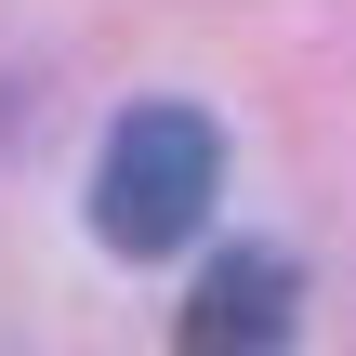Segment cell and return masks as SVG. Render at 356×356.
Here are the masks:
<instances>
[{"mask_svg":"<svg viewBox=\"0 0 356 356\" xmlns=\"http://www.w3.org/2000/svg\"><path fill=\"white\" fill-rule=\"evenodd\" d=\"M211 198H225V132H211V106H132V119L106 132V159H92V238H106L119 264L185 251V238L211 225Z\"/></svg>","mask_w":356,"mask_h":356,"instance_id":"1","label":"cell"},{"mask_svg":"<svg viewBox=\"0 0 356 356\" xmlns=\"http://www.w3.org/2000/svg\"><path fill=\"white\" fill-rule=\"evenodd\" d=\"M291 304H304L291 251H225V264L185 291V356H225V343H291Z\"/></svg>","mask_w":356,"mask_h":356,"instance_id":"2","label":"cell"}]
</instances>
